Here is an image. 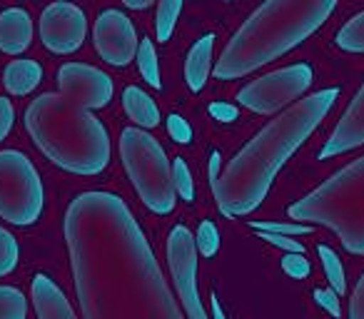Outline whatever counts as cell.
<instances>
[{
  "mask_svg": "<svg viewBox=\"0 0 364 319\" xmlns=\"http://www.w3.org/2000/svg\"><path fill=\"white\" fill-rule=\"evenodd\" d=\"M75 292L85 319H185L130 207L82 193L65 212Z\"/></svg>",
  "mask_w": 364,
  "mask_h": 319,
  "instance_id": "obj_1",
  "label": "cell"
},
{
  "mask_svg": "<svg viewBox=\"0 0 364 319\" xmlns=\"http://www.w3.org/2000/svg\"><path fill=\"white\" fill-rule=\"evenodd\" d=\"M337 97V87H327V90L302 97L289 110L274 117L230 160L225 173L213 185L215 200L223 215L245 217L264 202L282 165L317 130L319 122L334 107Z\"/></svg>",
  "mask_w": 364,
  "mask_h": 319,
  "instance_id": "obj_2",
  "label": "cell"
},
{
  "mask_svg": "<svg viewBox=\"0 0 364 319\" xmlns=\"http://www.w3.org/2000/svg\"><path fill=\"white\" fill-rule=\"evenodd\" d=\"M339 0H264L242 23L215 65L218 80H237L287 55L319 31Z\"/></svg>",
  "mask_w": 364,
  "mask_h": 319,
  "instance_id": "obj_3",
  "label": "cell"
},
{
  "mask_svg": "<svg viewBox=\"0 0 364 319\" xmlns=\"http://www.w3.org/2000/svg\"><path fill=\"white\" fill-rule=\"evenodd\" d=\"M26 127L38 150L65 173L92 178L110 165L107 127L60 92L36 97L26 112Z\"/></svg>",
  "mask_w": 364,
  "mask_h": 319,
  "instance_id": "obj_4",
  "label": "cell"
},
{
  "mask_svg": "<svg viewBox=\"0 0 364 319\" xmlns=\"http://www.w3.org/2000/svg\"><path fill=\"white\" fill-rule=\"evenodd\" d=\"M287 212L302 225H324L342 239L347 252L364 254V157L289 205Z\"/></svg>",
  "mask_w": 364,
  "mask_h": 319,
  "instance_id": "obj_5",
  "label": "cell"
},
{
  "mask_svg": "<svg viewBox=\"0 0 364 319\" xmlns=\"http://www.w3.org/2000/svg\"><path fill=\"white\" fill-rule=\"evenodd\" d=\"M120 157L145 207L155 215H170L177 205L172 163L162 145L140 127H125L120 135Z\"/></svg>",
  "mask_w": 364,
  "mask_h": 319,
  "instance_id": "obj_6",
  "label": "cell"
},
{
  "mask_svg": "<svg viewBox=\"0 0 364 319\" xmlns=\"http://www.w3.org/2000/svg\"><path fill=\"white\" fill-rule=\"evenodd\" d=\"M46 207V190L31 157L18 150L0 152V217L16 227L36 225Z\"/></svg>",
  "mask_w": 364,
  "mask_h": 319,
  "instance_id": "obj_7",
  "label": "cell"
},
{
  "mask_svg": "<svg viewBox=\"0 0 364 319\" xmlns=\"http://www.w3.org/2000/svg\"><path fill=\"white\" fill-rule=\"evenodd\" d=\"M314 80V70L307 63L279 67L274 72L257 77L237 92V102L257 115H272L302 97Z\"/></svg>",
  "mask_w": 364,
  "mask_h": 319,
  "instance_id": "obj_8",
  "label": "cell"
},
{
  "mask_svg": "<svg viewBox=\"0 0 364 319\" xmlns=\"http://www.w3.org/2000/svg\"><path fill=\"white\" fill-rule=\"evenodd\" d=\"M198 257L195 234L185 225L172 227L170 237H167V262H170V272L175 279L177 294L182 299V307L190 319H210L198 294Z\"/></svg>",
  "mask_w": 364,
  "mask_h": 319,
  "instance_id": "obj_9",
  "label": "cell"
},
{
  "mask_svg": "<svg viewBox=\"0 0 364 319\" xmlns=\"http://www.w3.org/2000/svg\"><path fill=\"white\" fill-rule=\"evenodd\" d=\"M87 36V16L70 0H55L41 16V40L55 55L80 50Z\"/></svg>",
  "mask_w": 364,
  "mask_h": 319,
  "instance_id": "obj_10",
  "label": "cell"
},
{
  "mask_svg": "<svg viewBox=\"0 0 364 319\" xmlns=\"http://www.w3.org/2000/svg\"><path fill=\"white\" fill-rule=\"evenodd\" d=\"M92 43L95 50L107 65L125 67L127 63L135 60L140 38L132 26V21L122 11L107 8L97 16L95 28H92Z\"/></svg>",
  "mask_w": 364,
  "mask_h": 319,
  "instance_id": "obj_11",
  "label": "cell"
},
{
  "mask_svg": "<svg viewBox=\"0 0 364 319\" xmlns=\"http://www.w3.org/2000/svg\"><path fill=\"white\" fill-rule=\"evenodd\" d=\"M58 87L63 97L85 110H100L115 95L112 77L85 63H65L58 70Z\"/></svg>",
  "mask_w": 364,
  "mask_h": 319,
  "instance_id": "obj_12",
  "label": "cell"
},
{
  "mask_svg": "<svg viewBox=\"0 0 364 319\" xmlns=\"http://www.w3.org/2000/svg\"><path fill=\"white\" fill-rule=\"evenodd\" d=\"M362 145H364V85H362V90L354 95V100L349 102L347 112H344L342 120L337 122V127H334V132L329 135L327 145L322 147L319 157L329 160V157L342 155V152H349Z\"/></svg>",
  "mask_w": 364,
  "mask_h": 319,
  "instance_id": "obj_13",
  "label": "cell"
},
{
  "mask_svg": "<svg viewBox=\"0 0 364 319\" xmlns=\"http://www.w3.org/2000/svg\"><path fill=\"white\" fill-rule=\"evenodd\" d=\"M33 43V21L23 8H8L0 13V50L21 55Z\"/></svg>",
  "mask_w": 364,
  "mask_h": 319,
  "instance_id": "obj_14",
  "label": "cell"
},
{
  "mask_svg": "<svg viewBox=\"0 0 364 319\" xmlns=\"http://www.w3.org/2000/svg\"><path fill=\"white\" fill-rule=\"evenodd\" d=\"M33 307L38 319H77L63 289L46 274L33 277Z\"/></svg>",
  "mask_w": 364,
  "mask_h": 319,
  "instance_id": "obj_15",
  "label": "cell"
},
{
  "mask_svg": "<svg viewBox=\"0 0 364 319\" xmlns=\"http://www.w3.org/2000/svg\"><path fill=\"white\" fill-rule=\"evenodd\" d=\"M213 50H215V36L208 33L203 36L188 53V60H185V80L193 92H200L205 87L213 70Z\"/></svg>",
  "mask_w": 364,
  "mask_h": 319,
  "instance_id": "obj_16",
  "label": "cell"
},
{
  "mask_svg": "<svg viewBox=\"0 0 364 319\" xmlns=\"http://www.w3.org/2000/svg\"><path fill=\"white\" fill-rule=\"evenodd\" d=\"M43 80V67L41 63L36 60H13L8 63L6 72H3V85H6V90L11 92V95H28V92H33L38 85H41Z\"/></svg>",
  "mask_w": 364,
  "mask_h": 319,
  "instance_id": "obj_17",
  "label": "cell"
},
{
  "mask_svg": "<svg viewBox=\"0 0 364 319\" xmlns=\"http://www.w3.org/2000/svg\"><path fill=\"white\" fill-rule=\"evenodd\" d=\"M122 107H125L127 117L135 125H140V130H152L160 125V110H157L155 100L147 92H142L140 87L130 85L122 92Z\"/></svg>",
  "mask_w": 364,
  "mask_h": 319,
  "instance_id": "obj_18",
  "label": "cell"
},
{
  "mask_svg": "<svg viewBox=\"0 0 364 319\" xmlns=\"http://www.w3.org/2000/svg\"><path fill=\"white\" fill-rule=\"evenodd\" d=\"M135 60H137V70H140L142 80H145L150 87H155V90H160V87H162L160 63H157V53H155V45H152L150 38H142V40H140Z\"/></svg>",
  "mask_w": 364,
  "mask_h": 319,
  "instance_id": "obj_19",
  "label": "cell"
},
{
  "mask_svg": "<svg viewBox=\"0 0 364 319\" xmlns=\"http://www.w3.org/2000/svg\"><path fill=\"white\" fill-rule=\"evenodd\" d=\"M182 3L185 0H160L157 18H155V36L160 43H167L172 38V33H175L177 21H180V13H182Z\"/></svg>",
  "mask_w": 364,
  "mask_h": 319,
  "instance_id": "obj_20",
  "label": "cell"
},
{
  "mask_svg": "<svg viewBox=\"0 0 364 319\" xmlns=\"http://www.w3.org/2000/svg\"><path fill=\"white\" fill-rule=\"evenodd\" d=\"M317 254H319V259H322V269H324V274H327L332 289L337 294H344L347 292V277H344L342 259H339L337 252H334L332 247H327V244H319Z\"/></svg>",
  "mask_w": 364,
  "mask_h": 319,
  "instance_id": "obj_21",
  "label": "cell"
},
{
  "mask_svg": "<svg viewBox=\"0 0 364 319\" xmlns=\"http://www.w3.org/2000/svg\"><path fill=\"white\" fill-rule=\"evenodd\" d=\"M337 45L344 53H364V13L347 21V26L337 33Z\"/></svg>",
  "mask_w": 364,
  "mask_h": 319,
  "instance_id": "obj_22",
  "label": "cell"
},
{
  "mask_svg": "<svg viewBox=\"0 0 364 319\" xmlns=\"http://www.w3.org/2000/svg\"><path fill=\"white\" fill-rule=\"evenodd\" d=\"M28 299L21 289L0 287V319H26Z\"/></svg>",
  "mask_w": 364,
  "mask_h": 319,
  "instance_id": "obj_23",
  "label": "cell"
},
{
  "mask_svg": "<svg viewBox=\"0 0 364 319\" xmlns=\"http://www.w3.org/2000/svg\"><path fill=\"white\" fill-rule=\"evenodd\" d=\"M172 183H175L177 198H182L185 202H193L195 180H193V173H190L188 163H185L182 157H175V160H172Z\"/></svg>",
  "mask_w": 364,
  "mask_h": 319,
  "instance_id": "obj_24",
  "label": "cell"
},
{
  "mask_svg": "<svg viewBox=\"0 0 364 319\" xmlns=\"http://www.w3.org/2000/svg\"><path fill=\"white\" fill-rule=\"evenodd\" d=\"M18 257H21L18 239L6 227H0V277H6L18 267Z\"/></svg>",
  "mask_w": 364,
  "mask_h": 319,
  "instance_id": "obj_25",
  "label": "cell"
},
{
  "mask_svg": "<svg viewBox=\"0 0 364 319\" xmlns=\"http://www.w3.org/2000/svg\"><path fill=\"white\" fill-rule=\"evenodd\" d=\"M195 244H198V254H203L205 259H213L220 249V232L215 227L213 220H203L198 229V237H195Z\"/></svg>",
  "mask_w": 364,
  "mask_h": 319,
  "instance_id": "obj_26",
  "label": "cell"
},
{
  "mask_svg": "<svg viewBox=\"0 0 364 319\" xmlns=\"http://www.w3.org/2000/svg\"><path fill=\"white\" fill-rule=\"evenodd\" d=\"M250 227H252L255 232L284 234V237H299V234L312 232V225H302V222H259V220H252Z\"/></svg>",
  "mask_w": 364,
  "mask_h": 319,
  "instance_id": "obj_27",
  "label": "cell"
},
{
  "mask_svg": "<svg viewBox=\"0 0 364 319\" xmlns=\"http://www.w3.org/2000/svg\"><path fill=\"white\" fill-rule=\"evenodd\" d=\"M282 269L289 274L292 279H307L309 272H312V264H309V259L304 257V254H284L282 257Z\"/></svg>",
  "mask_w": 364,
  "mask_h": 319,
  "instance_id": "obj_28",
  "label": "cell"
},
{
  "mask_svg": "<svg viewBox=\"0 0 364 319\" xmlns=\"http://www.w3.org/2000/svg\"><path fill=\"white\" fill-rule=\"evenodd\" d=\"M167 132H170L172 140L180 142V145H190V142H193V127H190V122L180 115L167 117Z\"/></svg>",
  "mask_w": 364,
  "mask_h": 319,
  "instance_id": "obj_29",
  "label": "cell"
},
{
  "mask_svg": "<svg viewBox=\"0 0 364 319\" xmlns=\"http://www.w3.org/2000/svg\"><path fill=\"white\" fill-rule=\"evenodd\" d=\"M314 302L322 309H327L332 317H342V307H339V294L334 289H314Z\"/></svg>",
  "mask_w": 364,
  "mask_h": 319,
  "instance_id": "obj_30",
  "label": "cell"
},
{
  "mask_svg": "<svg viewBox=\"0 0 364 319\" xmlns=\"http://www.w3.org/2000/svg\"><path fill=\"white\" fill-rule=\"evenodd\" d=\"M13 122H16V107L8 97H0V142L13 130Z\"/></svg>",
  "mask_w": 364,
  "mask_h": 319,
  "instance_id": "obj_31",
  "label": "cell"
},
{
  "mask_svg": "<svg viewBox=\"0 0 364 319\" xmlns=\"http://www.w3.org/2000/svg\"><path fill=\"white\" fill-rule=\"evenodd\" d=\"M262 239H267L269 244H274V247L284 249V252H294V254H304V247L297 242L294 237H284V234H267V232H257Z\"/></svg>",
  "mask_w": 364,
  "mask_h": 319,
  "instance_id": "obj_32",
  "label": "cell"
},
{
  "mask_svg": "<svg viewBox=\"0 0 364 319\" xmlns=\"http://www.w3.org/2000/svg\"><path fill=\"white\" fill-rule=\"evenodd\" d=\"M349 319H364V274L352 292V302H349Z\"/></svg>",
  "mask_w": 364,
  "mask_h": 319,
  "instance_id": "obj_33",
  "label": "cell"
},
{
  "mask_svg": "<svg viewBox=\"0 0 364 319\" xmlns=\"http://www.w3.org/2000/svg\"><path fill=\"white\" fill-rule=\"evenodd\" d=\"M210 115H213L215 120L232 122V120H237V107L228 105V102H213V105H210Z\"/></svg>",
  "mask_w": 364,
  "mask_h": 319,
  "instance_id": "obj_34",
  "label": "cell"
},
{
  "mask_svg": "<svg viewBox=\"0 0 364 319\" xmlns=\"http://www.w3.org/2000/svg\"><path fill=\"white\" fill-rule=\"evenodd\" d=\"M220 165H223V157H220V152H213L210 155V183H218L220 175H223V170H220Z\"/></svg>",
  "mask_w": 364,
  "mask_h": 319,
  "instance_id": "obj_35",
  "label": "cell"
},
{
  "mask_svg": "<svg viewBox=\"0 0 364 319\" xmlns=\"http://www.w3.org/2000/svg\"><path fill=\"white\" fill-rule=\"evenodd\" d=\"M122 3H125L130 11H145V8H150L152 3H155V0H122Z\"/></svg>",
  "mask_w": 364,
  "mask_h": 319,
  "instance_id": "obj_36",
  "label": "cell"
},
{
  "mask_svg": "<svg viewBox=\"0 0 364 319\" xmlns=\"http://www.w3.org/2000/svg\"><path fill=\"white\" fill-rule=\"evenodd\" d=\"M213 312H215V319H228V317H225V312H223V309H220L218 297H213Z\"/></svg>",
  "mask_w": 364,
  "mask_h": 319,
  "instance_id": "obj_37",
  "label": "cell"
}]
</instances>
